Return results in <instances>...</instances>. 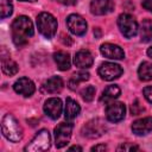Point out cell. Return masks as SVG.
Masks as SVG:
<instances>
[{
    "label": "cell",
    "mask_w": 152,
    "mask_h": 152,
    "mask_svg": "<svg viewBox=\"0 0 152 152\" xmlns=\"http://www.w3.org/2000/svg\"><path fill=\"white\" fill-rule=\"evenodd\" d=\"M44 112L52 120L58 119L61 113H62V101H61V99H58V97L48 99L44 103Z\"/></svg>",
    "instance_id": "obj_12"
},
{
    "label": "cell",
    "mask_w": 152,
    "mask_h": 152,
    "mask_svg": "<svg viewBox=\"0 0 152 152\" xmlns=\"http://www.w3.org/2000/svg\"><path fill=\"white\" fill-rule=\"evenodd\" d=\"M126 107L122 102H110L106 108V118L110 122H119L125 118Z\"/></svg>",
    "instance_id": "obj_9"
},
{
    "label": "cell",
    "mask_w": 152,
    "mask_h": 152,
    "mask_svg": "<svg viewBox=\"0 0 152 152\" xmlns=\"http://www.w3.org/2000/svg\"><path fill=\"white\" fill-rule=\"evenodd\" d=\"M19 1H30V2H33V1H37V0H19Z\"/></svg>",
    "instance_id": "obj_36"
},
{
    "label": "cell",
    "mask_w": 152,
    "mask_h": 152,
    "mask_svg": "<svg viewBox=\"0 0 152 152\" xmlns=\"http://www.w3.org/2000/svg\"><path fill=\"white\" fill-rule=\"evenodd\" d=\"M1 69H2L4 74H6L8 76H13V75H15L18 72L19 68H18V64L14 61H12L10 57L8 58L2 57V59H1Z\"/></svg>",
    "instance_id": "obj_22"
},
{
    "label": "cell",
    "mask_w": 152,
    "mask_h": 152,
    "mask_svg": "<svg viewBox=\"0 0 152 152\" xmlns=\"http://www.w3.org/2000/svg\"><path fill=\"white\" fill-rule=\"evenodd\" d=\"M37 27L42 36L50 39L56 34L57 20L52 14L48 12H42L37 17Z\"/></svg>",
    "instance_id": "obj_3"
},
{
    "label": "cell",
    "mask_w": 152,
    "mask_h": 152,
    "mask_svg": "<svg viewBox=\"0 0 152 152\" xmlns=\"http://www.w3.org/2000/svg\"><path fill=\"white\" fill-rule=\"evenodd\" d=\"M59 4H63V5H66V6H74L76 5L77 0H57Z\"/></svg>",
    "instance_id": "obj_31"
},
{
    "label": "cell",
    "mask_w": 152,
    "mask_h": 152,
    "mask_svg": "<svg viewBox=\"0 0 152 152\" xmlns=\"http://www.w3.org/2000/svg\"><path fill=\"white\" fill-rule=\"evenodd\" d=\"M51 145V137L48 129H40L34 138L31 140L28 145L24 148L26 152H40V151H46L50 148Z\"/></svg>",
    "instance_id": "obj_4"
},
{
    "label": "cell",
    "mask_w": 152,
    "mask_h": 152,
    "mask_svg": "<svg viewBox=\"0 0 152 152\" xmlns=\"http://www.w3.org/2000/svg\"><path fill=\"white\" fill-rule=\"evenodd\" d=\"M140 147L138 145H133L129 142H125L118 147V151H139Z\"/></svg>",
    "instance_id": "obj_28"
},
{
    "label": "cell",
    "mask_w": 152,
    "mask_h": 152,
    "mask_svg": "<svg viewBox=\"0 0 152 152\" xmlns=\"http://www.w3.org/2000/svg\"><path fill=\"white\" fill-rule=\"evenodd\" d=\"M95 91H96L95 87L88 86V87H86V88L81 91V96H82V99H83L86 102H90V101H93V99H94V96H95Z\"/></svg>",
    "instance_id": "obj_26"
},
{
    "label": "cell",
    "mask_w": 152,
    "mask_h": 152,
    "mask_svg": "<svg viewBox=\"0 0 152 152\" xmlns=\"http://www.w3.org/2000/svg\"><path fill=\"white\" fill-rule=\"evenodd\" d=\"M122 72H124L122 68L119 64L112 63V62L102 63L101 66L99 68V75L104 81H113V80L120 77L122 75Z\"/></svg>",
    "instance_id": "obj_8"
},
{
    "label": "cell",
    "mask_w": 152,
    "mask_h": 152,
    "mask_svg": "<svg viewBox=\"0 0 152 152\" xmlns=\"http://www.w3.org/2000/svg\"><path fill=\"white\" fill-rule=\"evenodd\" d=\"M94 34H95V36H96L97 38L100 37V28H99V27H96V28L94 30Z\"/></svg>",
    "instance_id": "obj_34"
},
{
    "label": "cell",
    "mask_w": 152,
    "mask_h": 152,
    "mask_svg": "<svg viewBox=\"0 0 152 152\" xmlns=\"http://www.w3.org/2000/svg\"><path fill=\"white\" fill-rule=\"evenodd\" d=\"M89 74L88 72H83V71H80V72H75L72 75V77L70 78L69 81V88L70 89H76L77 86L81 83V82H84V81H88L89 80Z\"/></svg>",
    "instance_id": "obj_24"
},
{
    "label": "cell",
    "mask_w": 152,
    "mask_h": 152,
    "mask_svg": "<svg viewBox=\"0 0 152 152\" xmlns=\"http://www.w3.org/2000/svg\"><path fill=\"white\" fill-rule=\"evenodd\" d=\"M145 110V108L140 104V102H139V100H135L134 101V103L132 104V107H131V112H132V115H138V114H140L141 112H144Z\"/></svg>",
    "instance_id": "obj_27"
},
{
    "label": "cell",
    "mask_w": 152,
    "mask_h": 152,
    "mask_svg": "<svg viewBox=\"0 0 152 152\" xmlns=\"http://www.w3.org/2000/svg\"><path fill=\"white\" fill-rule=\"evenodd\" d=\"M93 62H94L93 55L88 50H80V51L76 52V55L74 57L75 65L77 68H81V69L90 68L93 65Z\"/></svg>",
    "instance_id": "obj_16"
},
{
    "label": "cell",
    "mask_w": 152,
    "mask_h": 152,
    "mask_svg": "<svg viewBox=\"0 0 152 152\" xmlns=\"http://www.w3.org/2000/svg\"><path fill=\"white\" fill-rule=\"evenodd\" d=\"M132 131L137 135H145L152 131V118L146 116L138 119L132 124Z\"/></svg>",
    "instance_id": "obj_15"
},
{
    "label": "cell",
    "mask_w": 152,
    "mask_h": 152,
    "mask_svg": "<svg viewBox=\"0 0 152 152\" xmlns=\"http://www.w3.org/2000/svg\"><path fill=\"white\" fill-rule=\"evenodd\" d=\"M118 26L120 28V32L126 38H132L138 33V23L137 20L128 13H122L118 18Z\"/></svg>",
    "instance_id": "obj_5"
},
{
    "label": "cell",
    "mask_w": 152,
    "mask_h": 152,
    "mask_svg": "<svg viewBox=\"0 0 152 152\" xmlns=\"http://www.w3.org/2000/svg\"><path fill=\"white\" fill-rule=\"evenodd\" d=\"M1 131L6 139L18 142L23 139V128L12 114H6L1 120Z\"/></svg>",
    "instance_id": "obj_2"
},
{
    "label": "cell",
    "mask_w": 152,
    "mask_h": 152,
    "mask_svg": "<svg viewBox=\"0 0 152 152\" xmlns=\"http://www.w3.org/2000/svg\"><path fill=\"white\" fill-rule=\"evenodd\" d=\"M53 59L57 64V68L62 71H65L70 68L71 65V61H70V56L68 52L65 51H57L53 53Z\"/></svg>",
    "instance_id": "obj_19"
},
{
    "label": "cell",
    "mask_w": 152,
    "mask_h": 152,
    "mask_svg": "<svg viewBox=\"0 0 152 152\" xmlns=\"http://www.w3.org/2000/svg\"><path fill=\"white\" fill-rule=\"evenodd\" d=\"M63 87H64V83L59 76H52V77L48 78L44 83V89L50 94L59 93L63 89Z\"/></svg>",
    "instance_id": "obj_18"
},
{
    "label": "cell",
    "mask_w": 152,
    "mask_h": 152,
    "mask_svg": "<svg viewBox=\"0 0 152 152\" xmlns=\"http://www.w3.org/2000/svg\"><path fill=\"white\" fill-rule=\"evenodd\" d=\"M107 131V125L104 124V121L102 119H93L90 121H88L83 128H82V134L89 139H95L101 137L104 132Z\"/></svg>",
    "instance_id": "obj_6"
},
{
    "label": "cell",
    "mask_w": 152,
    "mask_h": 152,
    "mask_svg": "<svg viewBox=\"0 0 152 152\" xmlns=\"http://www.w3.org/2000/svg\"><path fill=\"white\" fill-rule=\"evenodd\" d=\"M13 89L15 93L25 96V97H28L31 96L34 90H36V87H34V83L27 78V77H20L19 80H17L13 84Z\"/></svg>",
    "instance_id": "obj_11"
},
{
    "label": "cell",
    "mask_w": 152,
    "mask_h": 152,
    "mask_svg": "<svg viewBox=\"0 0 152 152\" xmlns=\"http://www.w3.org/2000/svg\"><path fill=\"white\" fill-rule=\"evenodd\" d=\"M138 75L141 81H151L152 80V63L142 62L138 69Z\"/></svg>",
    "instance_id": "obj_23"
},
{
    "label": "cell",
    "mask_w": 152,
    "mask_h": 152,
    "mask_svg": "<svg viewBox=\"0 0 152 152\" xmlns=\"http://www.w3.org/2000/svg\"><path fill=\"white\" fill-rule=\"evenodd\" d=\"M33 34L32 21L26 15H19L12 23V38L13 43L21 48L27 44L28 38Z\"/></svg>",
    "instance_id": "obj_1"
},
{
    "label": "cell",
    "mask_w": 152,
    "mask_h": 152,
    "mask_svg": "<svg viewBox=\"0 0 152 152\" xmlns=\"http://www.w3.org/2000/svg\"><path fill=\"white\" fill-rule=\"evenodd\" d=\"M13 12V5L11 2V0H0V17L7 18L12 14Z\"/></svg>",
    "instance_id": "obj_25"
},
{
    "label": "cell",
    "mask_w": 152,
    "mask_h": 152,
    "mask_svg": "<svg viewBox=\"0 0 152 152\" xmlns=\"http://www.w3.org/2000/svg\"><path fill=\"white\" fill-rule=\"evenodd\" d=\"M120 94H121V90H120V88H119L118 86H115V84L108 86V87L103 90V93H102V95H101V97H100V101H101V102H104V103L112 102V101H114L115 99H118V97L120 96Z\"/></svg>",
    "instance_id": "obj_20"
},
{
    "label": "cell",
    "mask_w": 152,
    "mask_h": 152,
    "mask_svg": "<svg viewBox=\"0 0 152 152\" xmlns=\"http://www.w3.org/2000/svg\"><path fill=\"white\" fill-rule=\"evenodd\" d=\"M66 25L70 32L76 36H83L87 32V23L78 14H70L66 18Z\"/></svg>",
    "instance_id": "obj_10"
},
{
    "label": "cell",
    "mask_w": 152,
    "mask_h": 152,
    "mask_svg": "<svg viewBox=\"0 0 152 152\" xmlns=\"http://www.w3.org/2000/svg\"><path fill=\"white\" fill-rule=\"evenodd\" d=\"M114 10L113 0H93L90 2V12L95 15H104Z\"/></svg>",
    "instance_id": "obj_13"
},
{
    "label": "cell",
    "mask_w": 152,
    "mask_h": 152,
    "mask_svg": "<svg viewBox=\"0 0 152 152\" xmlns=\"http://www.w3.org/2000/svg\"><path fill=\"white\" fill-rule=\"evenodd\" d=\"M142 7L148 12H152V0H142Z\"/></svg>",
    "instance_id": "obj_30"
},
{
    "label": "cell",
    "mask_w": 152,
    "mask_h": 152,
    "mask_svg": "<svg viewBox=\"0 0 152 152\" xmlns=\"http://www.w3.org/2000/svg\"><path fill=\"white\" fill-rule=\"evenodd\" d=\"M140 40L142 43H148L152 40V20L145 19L140 25Z\"/></svg>",
    "instance_id": "obj_21"
},
{
    "label": "cell",
    "mask_w": 152,
    "mask_h": 152,
    "mask_svg": "<svg viewBox=\"0 0 152 152\" xmlns=\"http://www.w3.org/2000/svg\"><path fill=\"white\" fill-rule=\"evenodd\" d=\"M107 146L106 145H95L91 147V151H106Z\"/></svg>",
    "instance_id": "obj_32"
},
{
    "label": "cell",
    "mask_w": 152,
    "mask_h": 152,
    "mask_svg": "<svg viewBox=\"0 0 152 152\" xmlns=\"http://www.w3.org/2000/svg\"><path fill=\"white\" fill-rule=\"evenodd\" d=\"M142 94H144L145 99H146L150 103H152V86L145 87V88H144V90H142Z\"/></svg>",
    "instance_id": "obj_29"
},
{
    "label": "cell",
    "mask_w": 152,
    "mask_h": 152,
    "mask_svg": "<svg viewBox=\"0 0 152 152\" xmlns=\"http://www.w3.org/2000/svg\"><path fill=\"white\" fill-rule=\"evenodd\" d=\"M81 112L80 104L71 97H68L65 101V108H64V116L66 121H72Z\"/></svg>",
    "instance_id": "obj_17"
},
{
    "label": "cell",
    "mask_w": 152,
    "mask_h": 152,
    "mask_svg": "<svg viewBox=\"0 0 152 152\" xmlns=\"http://www.w3.org/2000/svg\"><path fill=\"white\" fill-rule=\"evenodd\" d=\"M100 51L104 57H107L109 59H122L125 57L124 50L119 45H115V44H112V43L102 44L101 48H100Z\"/></svg>",
    "instance_id": "obj_14"
},
{
    "label": "cell",
    "mask_w": 152,
    "mask_h": 152,
    "mask_svg": "<svg viewBox=\"0 0 152 152\" xmlns=\"http://www.w3.org/2000/svg\"><path fill=\"white\" fill-rule=\"evenodd\" d=\"M72 127L74 126L71 122H61L55 128V145L57 148H62L69 142L72 133Z\"/></svg>",
    "instance_id": "obj_7"
},
{
    "label": "cell",
    "mask_w": 152,
    "mask_h": 152,
    "mask_svg": "<svg viewBox=\"0 0 152 152\" xmlns=\"http://www.w3.org/2000/svg\"><path fill=\"white\" fill-rule=\"evenodd\" d=\"M147 56L152 58V46H150V48L147 49Z\"/></svg>",
    "instance_id": "obj_35"
},
{
    "label": "cell",
    "mask_w": 152,
    "mask_h": 152,
    "mask_svg": "<svg viewBox=\"0 0 152 152\" xmlns=\"http://www.w3.org/2000/svg\"><path fill=\"white\" fill-rule=\"evenodd\" d=\"M69 150L70 151H82V147L81 146H71V147H69Z\"/></svg>",
    "instance_id": "obj_33"
}]
</instances>
